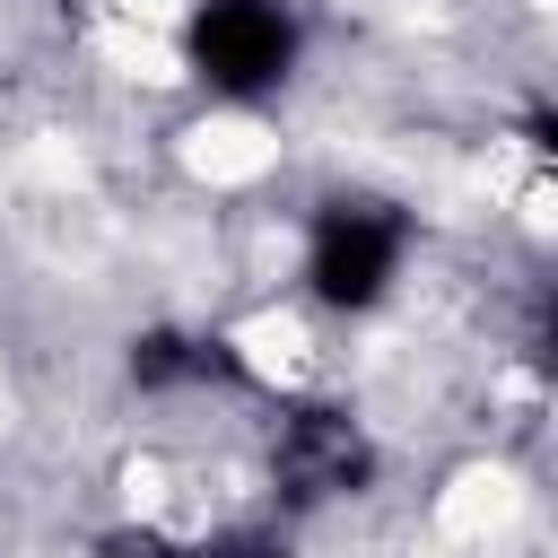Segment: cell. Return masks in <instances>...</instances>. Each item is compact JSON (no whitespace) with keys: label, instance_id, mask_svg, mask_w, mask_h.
Wrapping results in <instances>:
<instances>
[{"label":"cell","instance_id":"obj_1","mask_svg":"<svg viewBox=\"0 0 558 558\" xmlns=\"http://www.w3.org/2000/svg\"><path fill=\"white\" fill-rule=\"evenodd\" d=\"M410 262V209L401 201H375V192H331L305 227V288L331 305V314H366L392 296Z\"/></svg>","mask_w":558,"mask_h":558},{"label":"cell","instance_id":"obj_2","mask_svg":"<svg viewBox=\"0 0 558 558\" xmlns=\"http://www.w3.org/2000/svg\"><path fill=\"white\" fill-rule=\"evenodd\" d=\"M296 52H305V26L288 0H192L183 17V70L227 105L279 96Z\"/></svg>","mask_w":558,"mask_h":558},{"label":"cell","instance_id":"obj_3","mask_svg":"<svg viewBox=\"0 0 558 558\" xmlns=\"http://www.w3.org/2000/svg\"><path fill=\"white\" fill-rule=\"evenodd\" d=\"M270 471H279L288 497H357L375 480V445L349 410H288L279 445H270Z\"/></svg>","mask_w":558,"mask_h":558},{"label":"cell","instance_id":"obj_4","mask_svg":"<svg viewBox=\"0 0 558 558\" xmlns=\"http://www.w3.org/2000/svg\"><path fill=\"white\" fill-rule=\"evenodd\" d=\"M96 558H244V541H174V532H113Z\"/></svg>","mask_w":558,"mask_h":558}]
</instances>
